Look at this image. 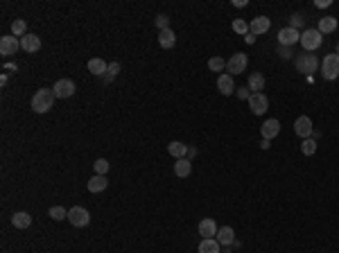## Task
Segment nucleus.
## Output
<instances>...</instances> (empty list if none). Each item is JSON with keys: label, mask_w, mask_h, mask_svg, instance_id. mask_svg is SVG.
Returning <instances> with one entry per match:
<instances>
[{"label": "nucleus", "mask_w": 339, "mask_h": 253, "mask_svg": "<svg viewBox=\"0 0 339 253\" xmlns=\"http://www.w3.org/2000/svg\"><path fill=\"white\" fill-rule=\"evenodd\" d=\"M48 215L54 219V222H61V219H68V210H66L64 206H52V208L48 210Z\"/></svg>", "instance_id": "nucleus-28"}, {"label": "nucleus", "mask_w": 339, "mask_h": 253, "mask_svg": "<svg viewBox=\"0 0 339 253\" xmlns=\"http://www.w3.org/2000/svg\"><path fill=\"white\" fill-rule=\"evenodd\" d=\"M109 70V63L104 61V59H91L89 61V73H93V75H98V77H102L104 73H107Z\"/></svg>", "instance_id": "nucleus-25"}, {"label": "nucleus", "mask_w": 339, "mask_h": 253, "mask_svg": "<svg viewBox=\"0 0 339 253\" xmlns=\"http://www.w3.org/2000/svg\"><path fill=\"white\" fill-rule=\"evenodd\" d=\"M265 86H267V79H265V75L262 73H251L249 75V91L262 93L265 91Z\"/></svg>", "instance_id": "nucleus-18"}, {"label": "nucleus", "mask_w": 339, "mask_h": 253, "mask_svg": "<svg viewBox=\"0 0 339 253\" xmlns=\"http://www.w3.org/2000/svg\"><path fill=\"white\" fill-rule=\"evenodd\" d=\"M220 247H222V244L217 242V238H211V240H202V242H199V247H197V251H199V253H222Z\"/></svg>", "instance_id": "nucleus-23"}, {"label": "nucleus", "mask_w": 339, "mask_h": 253, "mask_svg": "<svg viewBox=\"0 0 339 253\" xmlns=\"http://www.w3.org/2000/svg\"><path fill=\"white\" fill-rule=\"evenodd\" d=\"M190 172H192L190 158H179V161L174 163V174H177L179 179H186V176H190Z\"/></svg>", "instance_id": "nucleus-22"}, {"label": "nucleus", "mask_w": 339, "mask_h": 253, "mask_svg": "<svg viewBox=\"0 0 339 253\" xmlns=\"http://www.w3.org/2000/svg\"><path fill=\"white\" fill-rule=\"evenodd\" d=\"M244 41H246V43H253V41H256V36H253V34H251V32H249V34L244 36Z\"/></svg>", "instance_id": "nucleus-41"}, {"label": "nucleus", "mask_w": 339, "mask_h": 253, "mask_svg": "<svg viewBox=\"0 0 339 253\" xmlns=\"http://www.w3.org/2000/svg\"><path fill=\"white\" fill-rule=\"evenodd\" d=\"M278 54H280L283 59H292V54H294V52H292V48H285V45H278Z\"/></svg>", "instance_id": "nucleus-36"}, {"label": "nucleus", "mask_w": 339, "mask_h": 253, "mask_svg": "<svg viewBox=\"0 0 339 253\" xmlns=\"http://www.w3.org/2000/svg\"><path fill=\"white\" fill-rule=\"evenodd\" d=\"M118 73H120V63H118V61H111V63H109L107 75H109V77H115Z\"/></svg>", "instance_id": "nucleus-35"}, {"label": "nucleus", "mask_w": 339, "mask_h": 253, "mask_svg": "<svg viewBox=\"0 0 339 253\" xmlns=\"http://www.w3.org/2000/svg\"><path fill=\"white\" fill-rule=\"evenodd\" d=\"M20 48L32 54V52H36V50H41V39L36 34H25L23 39H20Z\"/></svg>", "instance_id": "nucleus-17"}, {"label": "nucleus", "mask_w": 339, "mask_h": 253, "mask_svg": "<svg viewBox=\"0 0 339 253\" xmlns=\"http://www.w3.org/2000/svg\"><path fill=\"white\" fill-rule=\"evenodd\" d=\"M269 27H271V20L267 18V16H256V18H251V23H249V32L253 36L267 34V32H269Z\"/></svg>", "instance_id": "nucleus-12"}, {"label": "nucleus", "mask_w": 339, "mask_h": 253, "mask_svg": "<svg viewBox=\"0 0 339 253\" xmlns=\"http://www.w3.org/2000/svg\"><path fill=\"white\" fill-rule=\"evenodd\" d=\"M317 29H319L321 34H330V32L337 29V18L335 16H324V18H319V27Z\"/></svg>", "instance_id": "nucleus-26"}, {"label": "nucleus", "mask_w": 339, "mask_h": 253, "mask_svg": "<svg viewBox=\"0 0 339 253\" xmlns=\"http://www.w3.org/2000/svg\"><path fill=\"white\" fill-rule=\"evenodd\" d=\"M68 222L75 226V229H84V226H89L91 222V213L84 206H73L68 210Z\"/></svg>", "instance_id": "nucleus-4"}, {"label": "nucleus", "mask_w": 339, "mask_h": 253, "mask_svg": "<svg viewBox=\"0 0 339 253\" xmlns=\"http://www.w3.org/2000/svg\"><path fill=\"white\" fill-rule=\"evenodd\" d=\"M233 32L246 36V34H249V23H246L244 18H235V20H233Z\"/></svg>", "instance_id": "nucleus-30"}, {"label": "nucleus", "mask_w": 339, "mask_h": 253, "mask_svg": "<svg viewBox=\"0 0 339 253\" xmlns=\"http://www.w3.org/2000/svg\"><path fill=\"white\" fill-rule=\"evenodd\" d=\"M167 151H170V156H174V158H186L188 156V145H183V142L179 140H172L170 145H167Z\"/></svg>", "instance_id": "nucleus-24"}, {"label": "nucleus", "mask_w": 339, "mask_h": 253, "mask_svg": "<svg viewBox=\"0 0 339 253\" xmlns=\"http://www.w3.org/2000/svg\"><path fill=\"white\" fill-rule=\"evenodd\" d=\"M249 109H251V113H253V116H265L267 109H269V100H267L265 93H251Z\"/></svg>", "instance_id": "nucleus-7"}, {"label": "nucleus", "mask_w": 339, "mask_h": 253, "mask_svg": "<svg viewBox=\"0 0 339 253\" xmlns=\"http://www.w3.org/2000/svg\"><path fill=\"white\" fill-rule=\"evenodd\" d=\"M301 41V32L294 27H283L278 32V45H285V48H292L294 43Z\"/></svg>", "instance_id": "nucleus-10"}, {"label": "nucleus", "mask_w": 339, "mask_h": 253, "mask_svg": "<svg viewBox=\"0 0 339 253\" xmlns=\"http://www.w3.org/2000/svg\"><path fill=\"white\" fill-rule=\"evenodd\" d=\"M301 151H303V156H315V151H317L315 138H305V140L301 142Z\"/></svg>", "instance_id": "nucleus-29"}, {"label": "nucleus", "mask_w": 339, "mask_h": 253, "mask_svg": "<svg viewBox=\"0 0 339 253\" xmlns=\"http://www.w3.org/2000/svg\"><path fill=\"white\" fill-rule=\"evenodd\" d=\"M301 45H303V50H308V52H315L317 48H319L321 43H324V36H321L319 29H305L303 34H301Z\"/></svg>", "instance_id": "nucleus-5"}, {"label": "nucleus", "mask_w": 339, "mask_h": 253, "mask_svg": "<svg viewBox=\"0 0 339 253\" xmlns=\"http://www.w3.org/2000/svg\"><path fill=\"white\" fill-rule=\"evenodd\" d=\"M154 25L158 27V32H163V29H170V18H167L165 14H158L156 18H154Z\"/></svg>", "instance_id": "nucleus-33"}, {"label": "nucleus", "mask_w": 339, "mask_h": 253, "mask_svg": "<svg viewBox=\"0 0 339 253\" xmlns=\"http://www.w3.org/2000/svg\"><path fill=\"white\" fill-rule=\"evenodd\" d=\"M321 75L328 82L339 77V54H326L324 61H321Z\"/></svg>", "instance_id": "nucleus-2"}, {"label": "nucleus", "mask_w": 339, "mask_h": 253, "mask_svg": "<svg viewBox=\"0 0 339 253\" xmlns=\"http://www.w3.org/2000/svg\"><path fill=\"white\" fill-rule=\"evenodd\" d=\"M294 133L301 138V140H305V138H310L312 133H315V129H312V120H310L308 116H299L294 122Z\"/></svg>", "instance_id": "nucleus-9"}, {"label": "nucleus", "mask_w": 339, "mask_h": 253, "mask_svg": "<svg viewBox=\"0 0 339 253\" xmlns=\"http://www.w3.org/2000/svg\"><path fill=\"white\" fill-rule=\"evenodd\" d=\"M233 7H237V9H242V7H246V0H233Z\"/></svg>", "instance_id": "nucleus-38"}, {"label": "nucleus", "mask_w": 339, "mask_h": 253, "mask_svg": "<svg viewBox=\"0 0 339 253\" xmlns=\"http://www.w3.org/2000/svg\"><path fill=\"white\" fill-rule=\"evenodd\" d=\"M93 167H95V174H100V176H107V172H109V161L107 158H98V161L93 163Z\"/></svg>", "instance_id": "nucleus-32"}, {"label": "nucleus", "mask_w": 339, "mask_h": 253, "mask_svg": "<svg viewBox=\"0 0 339 253\" xmlns=\"http://www.w3.org/2000/svg\"><path fill=\"white\" fill-rule=\"evenodd\" d=\"M296 63V70L303 75H312L319 70V59H317V54H299V57L294 59Z\"/></svg>", "instance_id": "nucleus-3"}, {"label": "nucleus", "mask_w": 339, "mask_h": 253, "mask_svg": "<svg viewBox=\"0 0 339 253\" xmlns=\"http://www.w3.org/2000/svg\"><path fill=\"white\" fill-rule=\"evenodd\" d=\"M217 242L224 244V247H231V244L235 242V231H233L231 226H222V229L217 231Z\"/></svg>", "instance_id": "nucleus-20"}, {"label": "nucleus", "mask_w": 339, "mask_h": 253, "mask_svg": "<svg viewBox=\"0 0 339 253\" xmlns=\"http://www.w3.org/2000/svg\"><path fill=\"white\" fill-rule=\"evenodd\" d=\"M303 23H305V16H303V14H294V16H292V20H290V27L299 29Z\"/></svg>", "instance_id": "nucleus-34"}, {"label": "nucleus", "mask_w": 339, "mask_h": 253, "mask_svg": "<svg viewBox=\"0 0 339 253\" xmlns=\"http://www.w3.org/2000/svg\"><path fill=\"white\" fill-rule=\"evenodd\" d=\"M217 231H220V226L215 224V219L213 217H206L199 222V235H202L204 240H211V238H217Z\"/></svg>", "instance_id": "nucleus-14"}, {"label": "nucleus", "mask_w": 339, "mask_h": 253, "mask_svg": "<svg viewBox=\"0 0 339 253\" xmlns=\"http://www.w3.org/2000/svg\"><path fill=\"white\" fill-rule=\"evenodd\" d=\"M11 226H14V229H30L32 226V215L30 213H23V210H20V213H14L11 215Z\"/></svg>", "instance_id": "nucleus-16"}, {"label": "nucleus", "mask_w": 339, "mask_h": 253, "mask_svg": "<svg viewBox=\"0 0 339 253\" xmlns=\"http://www.w3.org/2000/svg\"><path fill=\"white\" fill-rule=\"evenodd\" d=\"M217 88H220V93L222 95H233L235 93V82H233V77L228 73H222L220 77H217Z\"/></svg>", "instance_id": "nucleus-15"}, {"label": "nucleus", "mask_w": 339, "mask_h": 253, "mask_svg": "<svg viewBox=\"0 0 339 253\" xmlns=\"http://www.w3.org/2000/svg\"><path fill=\"white\" fill-rule=\"evenodd\" d=\"M260 133L265 140H271V138H276L280 133V122L276 120V118H269V120H265L260 125Z\"/></svg>", "instance_id": "nucleus-13"}, {"label": "nucleus", "mask_w": 339, "mask_h": 253, "mask_svg": "<svg viewBox=\"0 0 339 253\" xmlns=\"http://www.w3.org/2000/svg\"><path fill=\"white\" fill-rule=\"evenodd\" d=\"M11 34H14L16 39H18V36L23 39V36L27 34V23H25L23 18H16L14 23H11Z\"/></svg>", "instance_id": "nucleus-27"}, {"label": "nucleus", "mask_w": 339, "mask_h": 253, "mask_svg": "<svg viewBox=\"0 0 339 253\" xmlns=\"http://www.w3.org/2000/svg\"><path fill=\"white\" fill-rule=\"evenodd\" d=\"M260 147H262V149H269V140H265V138H262V142H260Z\"/></svg>", "instance_id": "nucleus-42"}, {"label": "nucleus", "mask_w": 339, "mask_h": 253, "mask_svg": "<svg viewBox=\"0 0 339 253\" xmlns=\"http://www.w3.org/2000/svg\"><path fill=\"white\" fill-rule=\"evenodd\" d=\"M107 185H109V181H107V176H100V174H95V176H91L89 179V183H86V188H89V192H102V190H107Z\"/></svg>", "instance_id": "nucleus-21"}, {"label": "nucleus", "mask_w": 339, "mask_h": 253, "mask_svg": "<svg viewBox=\"0 0 339 253\" xmlns=\"http://www.w3.org/2000/svg\"><path fill=\"white\" fill-rule=\"evenodd\" d=\"M246 66H249V57H246L244 52H235L231 54V59L226 61V70H228V75H242L246 70Z\"/></svg>", "instance_id": "nucleus-6"}, {"label": "nucleus", "mask_w": 339, "mask_h": 253, "mask_svg": "<svg viewBox=\"0 0 339 253\" xmlns=\"http://www.w3.org/2000/svg\"><path fill=\"white\" fill-rule=\"evenodd\" d=\"M315 5H317V7H330L333 2H330V0H317Z\"/></svg>", "instance_id": "nucleus-39"}, {"label": "nucleus", "mask_w": 339, "mask_h": 253, "mask_svg": "<svg viewBox=\"0 0 339 253\" xmlns=\"http://www.w3.org/2000/svg\"><path fill=\"white\" fill-rule=\"evenodd\" d=\"M54 95H57V100H68L75 95V91H77V86H75L73 79H59V82L52 86Z\"/></svg>", "instance_id": "nucleus-8"}, {"label": "nucleus", "mask_w": 339, "mask_h": 253, "mask_svg": "<svg viewBox=\"0 0 339 253\" xmlns=\"http://www.w3.org/2000/svg\"><path fill=\"white\" fill-rule=\"evenodd\" d=\"M237 95H240L242 100H249V98H251V95H249V86H246V88H240V91H237Z\"/></svg>", "instance_id": "nucleus-37"}, {"label": "nucleus", "mask_w": 339, "mask_h": 253, "mask_svg": "<svg viewBox=\"0 0 339 253\" xmlns=\"http://www.w3.org/2000/svg\"><path fill=\"white\" fill-rule=\"evenodd\" d=\"M337 54H339V43H337Z\"/></svg>", "instance_id": "nucleus-43"}, {"label": "nucleus", "mask_w": 339, "mask_h": 253, "mask_svg": "<svg viewBox=\"0 0 339 253\" xmlns=\"http://www.w3.org/2000/svg\"><path fill=\"white\" fill-rule=\"evenodd\" d=\"M54 100H57L54 91H50V88H39V91L34 93V98H32V111L48 113L50 109L54 107Z\"/></svg>", "instance_id": "nucleus-1"}, {"label": "nucleus", "mask_w": 339, "mask_h": 253, "mask_svg": "<svg viewBox=\"0 0 339 253\" xmlns=\"http://www.w3.org/2000/svg\"><path fill=\"white\" fill-rule=\"evenodd\" d=\"M195 156H197V149H195V147H188V156H186V158H195Z\"/></svg>", "instance_id": "nucleus-40"}, {"label": "nucleus", "mask_w": 339, "mask_h": 253, "mask_svg": "<svg viewBox=\"0 0 339 253\" xmlns=\"http://www.w3.org/2000/svg\"><path fill=\"white\" fill-rule=\"evenodd\" d=\"M20 48V39H16L14 34H7L0 39V54L2 57H11V54H16Z\"/></svg>", "instance_id": "nucleus-11"}, {"label": "nucleus", "mask_w": 339, "mask_h": 253, "mask_svg": "<svg viewBox=\"0 0 339 253\" xmlns=\"http://www.w3.org/2000/svg\"><path fill=\"white\" fill-rule=\"evenodd\" d=\"M208 68H211L213 73H222V70L226 68V61L222 57H213V59H208Z\"/></svg>", "instance_id": "nucleus-31"}, {"label": "nucleus", "mask_w": 339, "mask_h": 253, "mask_svg": "<svg viewBox=\"0 0 339 253\" xmlns=\"http://www.w3.org/2000/svg\"><path fill=\"white\" fill-rule=\"evenodd\" d=\"M174 43H177V34H174L172 29H163V32H158V45H161L163 50L174 48Z\"/></svg>", "instance_id": "nucleus-19"}]
</instances>
